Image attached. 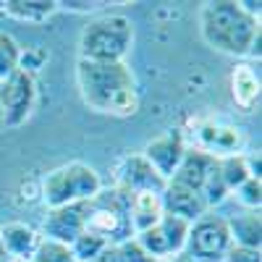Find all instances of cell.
<instances>
[{"mask_svg":"<svg viewBox=\"0 0 262 262\" xmlns=\"http://www.w3.org/2000/svg\"><path fill=\"white\" fill-rule=\"evenodd\" d=\"M76 84L84 105L95 113L126 118L134 116L139 107L137 79L131 69L121 63H97V60H76Z\"/></svg>","mask_w":262,"mask_h":262,"instance_id":"6da1fadb","label":"cell"},{"mask_svg":"<svg viewBox=\"0 0 262 262\" xmlns=\"http://www.w3.org/2000/svg\"><path fill=\"white\" fill-rule=\"evenodd\" d=\"M200 32L207 48L233 58H259V18L233 0H215L200 8Z\"/></svg>","mask_w":262,"mask_h":262,"instance_id":"7a4b0ae2","label":"cell"},{"mask_svg":"<svg viewBox=\"0 0 262 262\" xmlns=\"http://www.w3.org/2000/svg\"><path fill=\"white\" fill-rule=\"evenodd\" d=\"M134 45V24L121 13H105L92 18L81 29L79 58L97 63H121Z\"/></svg>","mask_w":262,"mask_h":262,"instance_id":"3957f363","label":"cell"},{"mask_svg":"<svg viewBox=\"0 0 262 262\" xmlns=\"http://www.w3.org/2000/svg\"><path fill=\"white\" fill-rule=\"evenodd\" d=\"M102 191L100 173L86 163H66L42 179V200L48 210L76 202H90Z\"/></svg>","mask_w":262,"mask_h":262,"instance_id":"277c9868","label":"cell"},{"mask_svg":"<svg viewBox=\"0 0 262 262\" xmlns=\"http://www.w3.org/2000/svg\"><path fill=\"white\" fill-rule=\"evenodd\" d=\"M231 247L233 242H231V231H228V217L207 210L202 217H196L191 223L184 254L194 262H223Z\"/></svg>","mask_w":262,"mask_h":262,"instance_id":"5b68a950","label":"cell"},{"mask_svg":"<svg viewBox=\"0 0 262 262\" xmlns=\"http://www.w3.org/2000/svg\"><path fill=\"white\" fill-rule=\"evenodd\" d=\"M37 102V84L27 71H16L6 81H0V111H3V128L24 126Z\"/></svg>","mask_w":262,"mask_h":262,"instance_id":"8992f818","label":"cell"},{"mask_svg":"<svg viewBox=\"0 0 262 262\" xmlns=\"http://www.w3.org/2000/svg\"><path fill=\"white\" fill-rule=\"evenodd\" d=\"M86 215H90V202L53 207L45 215L42 233H45V238H53V242H60V244L71 247L74 238L86 231Z\"/></svg>","mask_w":262,"mask_h":262,"instance_id":"52a82bcc","label":"cell"},{"mask_svg":"<svg viewBox=\"0 0 262 262\" xmlns=\"http://www.w3.org/2000/svg\"><path fill=\"white\" fill-rule=\"evenodd\" d=\"M116 179H118V189L128 191V194H139V191H155L160 194L165 189V179L160 173L147 163L144 155H128L118 163L116 170Z\"/></svg>","mask_w":262,"mask_h":262,"instance_id":"ba28073f","label":"cell"},{"mask_svg":"<svg viewBox=\"0 0 262 262\" xmlns=\"http://www.w3.org/2000/svg\"><path fill=\"white\" fill-rule=\"evenodd\" d=\"M184 152H186V144H184L181 134H179V131H168V134L152 139L147 144L144 158H147V163L155 168L165 181H170L173 173H176V168L184 160Z\"/></svg>","mask_w":262,"mask_h":262,"instance_id":"9c48e42d","label":"cell"},{"mask_svg":"<svg viewBox=\"0 0 262 262\" xmlns=\"http://www.w3.org/2000/svg\"><path fill=\"white\" fill-rule=\"evenodd\" d=\"M160 202H163V212L165 215H176V217H181V221H186V223H194L196 217H202L207 212L200 194L181 186V184H173V181H168L165 189L160 191Z\"/></svg>","mask_w":262,"mask_h":262,"instance_id":"30bf717a","label":"cell"},{"mask_svg":"<svg viewBox=\"0 0 262 262\" xmlns=\"http://www.w3.org/2000/svg\"><path fill=\"white\" fill-rule=\"evenodd\" d=\"M215 160L217 158H212L207 149H186L184 152V160L176 168V173H173L170 181L173 184H181V186H186V189L200 194V189H202V184L207 179V173L212 170Z\"/></svg>","mask_w":262,"mask_h":262,"instance_id":"8fae6325","label":"cell"},{"mask_svg":"<svg viewBox=\"0 0 262 262\" xmlns=\"http://www.w3.org/2000/svg\"><path fill=\"white\" fill-rule=\"evenodd\" d=\"M39 233L27 226V223H8L0 228V247L8 252L11 259H21V262H29L37 244H39Z\"/></svg>","mask_w":262,"mask_h":262,"instance_id":"7c38bea8","label":"cell"},{"mask_svg":"<svg viewBox=\"0 0 262 262\" xmlns=\"http://www.w3.org/2000/svg\"><path fill=\"white\" fill-rule=\"evenodd\" d=\"M163 217V202H160V194L155 191H139V194H131V202H128V221L131 228H134V236L152 228L158 221Z\"/></svg>","mask_w":262,"mask_h":262,"instance_id":"4fadbf2b","label":"cell"},{"mask_svg":"<svg viewBox=\"0 0 262 262\" xmlns=\"http://www.w3.org/2000/svg\"><path fill=\"white\" fill-rule=\"evenodd\" d=\"M228 231H231V242L236 247L259 249L262 244V221L257 210H247L236 217H228Z\"/></svg>","mask_w":262,"mask_h":262,"instance_id":"5bb4252c","label":"cell"},{"mask_svg":"<svg viewBox=\"0 0 262 262\" xmlns=\"http://www.w3.org/2000/svg\"><path fill=\"white\" fill-rule=\"evenodd\" d=\"M58 11V3L53 0H6L3 13L16 18V21H27V24H39V21L50 18Z\"/></svg>","mask_w":262,"mask_h":262,"instance_id":"9a60e30c","label":"cell"},{"mask_svg":"<svg viewBox=\"0 0 262 262\" xmlns=\"http://www.w3.org/2000/svg\"><path fill=\"white\" fill-rule=\"evenodd\" d=\"M231 92L238 107L244 111H252L254 102L259 100V79L254 76V71L249 66H238L231 76Z\"/></svg>","mask_w":262,"mask_h":262,"instance_id":"2e32d148","label":"cell"},{"mask_svg":"<svg viewBox=\"0 0 262 262\" xmlns=\"http://www.w3.org/2000/svg\"><path fill=\"white\" fill-rule=\"evenodd\" d=\"M158 228H160L163 236H165V244H168L170 257L181 254L184 247H186V236H189L191 223L181 221V217H176V215H165V212H163V217L158 221Z\"/></svg>","mask_w":262,"mask_h":262,"instance_id":"e0dca14e","label":"cell"},{"mask_svg":"<svg viewBox=\"0 0 262 262\" xmlns=\"http://www.w3.org/2000/svg\"><path fill=\"white\" fill-rule=\"evenodd\" d=\"M217 170H221V176H223V181H226V186L233 191V189H238L247 179H254L252 176V170H249V163H247V158L244 155H223V158H217Z\"/></svg>","mask_w":262,"mask_h":262,"instance_id":"ac0fdd59","label":"cell"},{"mask_svg":"<svg viewBox=\"0 0 262 262\" xmlns=\"http://www.w3.org/2000/svg\"><path fill=\"white\" fill-rule=\"evenodd\" d=\"M228 194H231V189L226 186L221 170H217V160H215L212 170L207 173V179H205V184H202V189H200V196H202L205 207L210 210V207H215V205H221Z\"/></svg>","mask_w":262,"mask_h":262,"instance_id":"d6986e66","label":"cell"},{"mask_svg":"<svg viewBox=\"0 0 262 262\" xmlns=\"http://www.w3.org/2000/svg\"><path fill=\"white\" fill-rule=\"evenodd\" d=\"M105 247H111V244H107L102 236H97V233H92V231H84L81 236H76V238H74V244H71V254H74V259H76V262H90V259H95Z\"/></svg>","mask_w":262,"mask_h":262,"instance_id":"ffe728a7","label":"cell"},{"mask_svg":"<svg viewBox=\"0 0 262 262\" xmlns=\"http://www.w3.org/2000/svg\"><path fill=\"white\" fill-rule=\"evenodd\" d=\"M18 63H21V48H18V42L6 34V32H0V81H6L11 74L18 71Z\"/></svg>","mask_w":262,"mask_h":262,"instance_id":"44dd1931","label":"cell"},{"mask_svg":"<svg viewBox=\"0 0 262 262\" xmlns=\"http://www.w3.org/2000/svg\"><path fill=\"white\" fill-rule=\"evenodd\" d=\"M29 262H76V259H74L69 244H60V242H53V238L42 236Z\"/></svg>","mask_w":262,"mask_h":262,"instance_id":"7402d4cb","label":"cell"},{"mask_svg":"<svg viewBox=\"0 0 262 262\" xmlns=\"http://www.w3.org/2000/svg\"><path fill=\"white\" fill-rule=\"evenodd\" d=\"M236 191V200L242 202L247 210H257L259 212V205H262V181L259 179H247Z\"/></svg>","mask_w":262,"mask_h":262,"instance_id":"603a6c76","label":"cell"},{"mask_svg":"<svg viewBox=\"0 0 262 262\" xmlns=\"http://www.w3.org/2000/svg\"><path fill=\"white\" fill-rule=\"evenodd\" d=\"M116 262H155V259H152L142 249V244L131 236V238H126V242L116 244Z\"/></svg>","mask_w":262,"mask_h":262,"instance_id":"cb8c5ba5","label":"cell"},{"mask_svg":"<svg viewBox=\"0 0 262 262\" xmlns=\"http://www.w3.org/2000/svg\"><path fill=\"white\" fill-rule=\"evenodd\" d=\"M223 262H262V252L259 249H249V247H231L223 257Z\"/></svg>","mask_w":262,"mask_h":262,"instance_id":"d4e9b609","label":"cell"},{"mask_svg":"<svg viewBox=\"0 0 262 262\" xmlns=\"http://www.w3.org/2000/svg\"><path fill=\"white\" fill-rule=\"evenodd\" d=\"M90 262H116V244H111V247H105L95 259H90Z\"/></svg>","mask_w":262,"mask_h":262,"instance_id":"484cf974","label":"cell"},{"mask_svg":"<svg viewBox=\"0 0 262 262\" xmlns=\"http://www.w3.org/2000/svg\"><path fill=\"white\" fill-rule=\"evenodd\" d=\"M170 262H194V259H189V257L181 252V254H176V257H170Z\"/></svg>","mask_w":262,"mask_h":262,"instance_id":"4316f807","label":"cell"},{"mask_svg":"<svg viewBox=\"0 0 262 262\" xmlns=\"http://www.w3.org/2000/svg\"><path fill=\"white\" fill-rule=\"evenodd\" d=\"M0 128H3V111H0Z\"/></svg>","mask_w":262,"mask_h":262,"instance_id":"83f0119b","label":"cell"},{"mask_svg":"<svg viewBox=\"0 0 262 262\" xmlns=\"http://www.w3.org/2000/svg\"><path fill=\"white\" fill-rule=\"evenodd\" d=\"M0 13H3V0H0Z\"/></svg>","mask_w":262,"mask_h":262,"instance_id":"f1b7e54d","label":"cell"},{"mask_svg":"<svg viewBox=\"0 0 262 262\" xmlns=\"http://www.w3.org/2000/svg\"><path fill=\"white\" fill-rule=\"evenodd\" d=\"M155 262H170V259H155Z\"/></svg>","mask_w":262,"mask_h":262,"instance_id":"f546056e","label":"cell"},{"mask_svg":"<svg viewBox=\"0 0 262 262\" xmlns=\"http://www.w3.org/2000/svg\"><path fill=\"white\" fill-rule=\"evenodd\" d=\"M8 262H21V259H8Z\"/></svg>","mask_w":262,"mask_h":262,"instance_id":"4dcf8cb0","label":"cell"}]
</instances>
